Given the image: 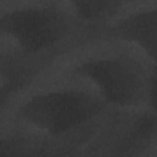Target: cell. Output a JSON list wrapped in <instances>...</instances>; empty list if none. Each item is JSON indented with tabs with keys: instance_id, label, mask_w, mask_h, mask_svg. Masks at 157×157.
Here are the masks:
<instances>
[{
	"instance_id": "6da1fadb",
	"label": "cell",
	"mask_w": 157,
	"mask_h": 157,
	"mask_svg": "<svg viewBox=\"0 0 157 157\" xmlns=\"http://www.w3.org/2000/svg\"><path fill=\"white\" fill-rule=\"evenodd\" d=\"M25 110L27 118L42 129L60 132L78 124L87 113V105L78 94L54 92L33 98Z\"/></svg>"
},
{
	"instance_id": "7a4b0ae2",
	"label": "cell",
	"mask_w": 157,
	"mask_h": 157,
	"mask_svg": "<svg viewBox=\"0 0 157 157\" xmlns=\"http://www.w3.org/2000/svg\"><path fill=\"white\" fill-rule=\"evenodd\" d=\"M7 28L28 48H39L54 37V21L50 16L38 11H21L7 18Z\"/></svg>"
}]
</instances>
